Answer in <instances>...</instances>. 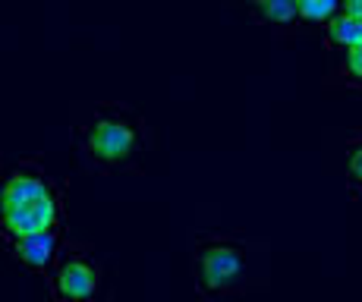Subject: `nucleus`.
Instances as JSON below:
<instances>
[{"mask_svg":"<svg viewBox=\"0 0 362 302\" xmlns=\"http://www.w3.org/2000/svg\"><path fill=\"white\" fill-rule=\"evenodd\" d=\"M322 38H325V47L334 54H344L350 51L353 45L362 41V19L359 16H350V13L337 10L328 23L322 25Z\"/></svg>","mask_w":362,"mask_h":302,"instance_id":"6","label":"nucleus"},{"mask_svg":"<svg viewBox=\"0 0 362 302\" xmlns=\"http://www.w3.org/2000/svg\"><path fill=\"white\" fill-rule=\"evenodd\" d=\"M64 223V189L45 173L41 161H16L0 170V236L35 233Z\"/></svg>","mask_w":362,"mask_h":302,"instance_id":"1","label":"nucleus"},{"mask_svg":"<svg viewBox=\"0 0 362 302\" xmlns=\"http://www.w3.org/2000/svg\"><path fill=\"white\" fill-rule=\"evenodd\" d=\"M66 240H69V233L64 230V223H57V227H45V230H35V233L13 236V240H6V249H10L13 262H19L25 271L47 274V268L60 255Z\"/></svg>","mask_w":362,"mask_h":302,"instance_id":"5","label":"nucleus"},{"mask_svg":"<svg viewBox=\"0 0 362 302\" xmlns=\"http://www.w3.org/2000/svg\"><path fill=\"white\" fill-rule=\"evenodd\" d=\"M337 76L346 88H362V41L353 45L350 51H344L337 63Z\"/></svg>","mask_w":362,"mask_h":302,"instance_id":"9","label":"nucleus"},{"mask_svg":"<svg viewBox=\"0 0 362 302\" xmlns=\"http://www.w3.org/2000/svg\"><path fill=\"white\" fill-rule=\"evenodd\" d=\"M45 277L57 302H88L101 290V262L95 258L92 245L66 240Z\"/></svg>","mask_w":362,"mask_h":302,"instance_id":"4","label":"nucleus"},{"mask_svg":"<svg viewBox=\"0 0 362 302\" xmlns=\"http://www.w3.org/2000/svg\"><path fill=\"white\" fill-rule=\"evenodd\" d=\"M346 180L356 195H362V136H353L346 142Z\"/></svg>","mask_w":362,"mask_h":302,"instance_id":"10","label":"nucleus"},{"mask_svg":"<svg viewBox=\"0 0 362 302\" xmlns=\"http://www.w3.org/2000/svg\"><path fill=\"white\" fill-rule=\"evenodd\" d=\"M340 10V0H296V19L305 25H325Z\"/></svg>","mask_w":362,"mask_h":302,"instance_id":"8","label":"nucleus"},{"mask_svg":"<svg viewBox=\"0 0 362 302\" xmlns=\"http://www.w3.org/2000/svg\"><path fill=\"white\" fill-rule=\"evenodd\" d=\"M240 4H243V6H252V10H255V6H262L264 0H240Z\"/></svg>","mask_w":362,"mask_h":302,"instance_id":"12","label":"nucleus"},{"mask_svg":"<svg viewBox=\"0 0 362 302\" xmlns=\"http://www.w3.org/2000/svg\"><path fill=\"white\" fill-rule=\"evenodd\" d=\"M259 23L271 25V29H287V25L299 23L296 19V0H264L262 6H255Z\"/></svg>","mask_w":362,"mask_h":302,"instance_id":"7","label":"nucleus"},{"mask_svg":"<svg viewBox=\"0 0 362 302\" xmlns=\"http://www.w3.org/2000/svg\"><path fill=\"white\" fill-rule=\"evenodd\" d=\"M340 10L350 13V16H359L362 19V0H340Z\"/></svg>","mask_w":362,"mask_h":302,"instance_id":"11","label":"nucleus"},{"mask_svg":"<svg viewBox=\"0 0 362 302\" xmlns=\"http://www.w3.org/2000/svg\"><path fill=\"white\" fill-rule=\"evenodd\" d=\"M249 271V243L240 233L192 236V277L202 299H224L243 290Z\"/></svg>","mask_w":362,"mask_h":302,"instance_id":"3","label":"nucleus"},{"mask_svg":"<svg viewBox=\"0 0 362 302\" xmlns=\"http://www.w3.org/2000/svg\"><path fill=\"white\" fill-rule=\"evenodd\" d=\"M79 145L98 170H127L145 149V120L129 104H95L79 126Z\"/></svg>","mask_w":362,"mask_h":302,"instance_id":"2","label":"nucleus"}]
</instances>
